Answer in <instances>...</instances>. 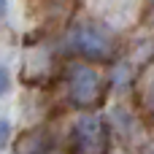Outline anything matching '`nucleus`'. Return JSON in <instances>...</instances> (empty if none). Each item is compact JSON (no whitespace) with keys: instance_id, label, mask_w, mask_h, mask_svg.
<instances>
[{"instance_id":"obj_1","label":"nucleus","mask_w":154,"mask_h":154,"mask_svg":"<svg viewBox=\"0 0 154 154\" xmlns=\"http://www.w3.org/2000/svg\"><path fill=\"white\" fill-rule=\"evenodd\" d=\"M68 49L87 62H108L116 51V43L106 27L95 22H81L73 24L68 32Z\"/></svg>"},{"instance_id":"obj_2","label":"nucleus","mask_w":154,"mask_h":154,"mask_svg":"<svg viewBox=\"0 0 154 154\" xmlns=\"http://www.w3.org/2000/svg\"><path fill=\"white\" fill-rule=\"evenodd\" d=\"M65 81H68V95H70L73 106L89 108V106L100 103V97H103V76L95 68H89V65H70Z\"/></svg>"},{"instance_id":"obj_3","label":"nucleus","mask_w":154,"mask_h":154,"mask_svg":"<svg viewBox=\"0 0 154 154\" xmlns=\"http://www.w3.org/2000/svg\"><path fill=\"white\" fill-rule=\"evenodd\" d=\"M76 152L79 154L106 152V125L100 116H81L76 122Z\"/></svg>"},{"instance_id":"obj_4","label":"nucleus","mask_w":154,"mask_h":154,"mask_svg":"<svg viewBox=\"0 0 154 154\" xmlns=\"http://www.w3.org/2000/svg\"><path fill=\"white\" fill-rule=\"evenodd\" d=\"M54 152V141L46 130H32L24 135V141L19 143L16 154H51Z\"/></svg>"},{"instance_id":"obj_5","label":"nucleus","mask_w":154,"mask_h":154,"mask_svg":"<svg viewBox=\"0 0 154 154\" xmlns=\"http://www.w3.org/2000/svg\"><path fill=\"white\" fill-rule=\"evenodd\" d=\"M11 143V122L0 116V152Z\"/></svg>"},{"instance_id":"obj_6","label":"nucleus","mask_w":154,"mask_h":154,"mask_svg":"<svg viewBox=\"0 0 154 154\" xmlns=\"http://www.w3.org/2000/svg\"><path fill=\"white\" fill-rule=\"evenodd\" d=\"M8 89H11V73L0 65V95H5Z\"/></svg>"},{"instance_id":"obj_7","label":"nucleus","mask_w":154,"mask_h":154,"mask_svg":"<svg viewBox=\"0 0 154 154\" xmlns=\"http://www.w3.org/2000/svg\"><path fill=\"white\" fill-rule=\"evenodd\" d=\"M146 103L154 108V76H152V81H149V87H146Z\"/></svg>"},{"instance_id":"obj_8","label":"nucleus","mask_w":154,"mask_h":154,"mask_svg":"<svg viewBox=\"0 0 154 154\" xmlns=\"http://www.w3.org/2000/svg\"><path fill=\"white\" fill-rule=\"evenodd\" d=\"M5 11H8V0H0V19L5 16Z\"/></svg>"},{"instance_id":"obj_9","label":"nucleus","mask_w":154,"mask_h":154,"mask_svg":"<svg viewBox=\"0 0 154 154\" xmlns=\"http://www.w3.org/2000/svg\"><path fill=\"white\" fill-rule=\"evenodd\" d=\"M146 154H154V149H152V152H146Z\"/></svg>"}]
</instances>
